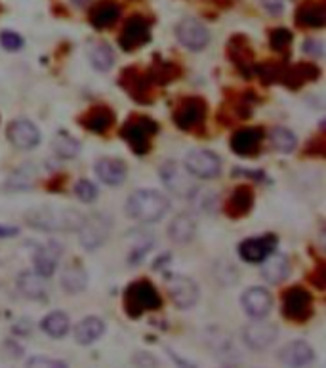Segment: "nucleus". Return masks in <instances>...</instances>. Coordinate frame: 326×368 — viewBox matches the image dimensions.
I'll return each instance as SVG.
<instances>
[{"label":"nucleus","mask_w":326,"mask_h":368,"mask_svg":"<svg viewBox=\"0 0 326 368\" xmlns=\"http://www.w3.org/2000/svg\"><path fill=\"white\" fill-rule=\"evenodd\" d=\"M262 264V277L271 284H279L288 279L290 262L284 254H271Z\"/></svg>","instance_id":"b1692460"},{"label":"nucleus","mask_w":326,"mask_h":368,"mask_svg":"<svg viewBox=\"0 0 326 368\" xmlns=\"http://www.w3.org/2000/svg\"><path fill=\"white\" fill-rule=\"evenodd\" d=\"M167 290L170 300L179 309H191L198 301L197 282L185 275H170L167 281Z\"/></svg>","instance_id":"1a4fd4ad"},{"label":"nucleus","mask_w":326,"mask_h":368,"mask_svg":"<svg viewBox=\"0 0 326 368\" xmlns=\"http://www.w3.org/2000/svg\"><path fill=\"white\" fill-rule=\"evenodd\" d=\"M162 306L159 290L149 281H135L124 292V311L132 319L142 317L147 311H157Z\"/></svg>","instance_id":"7ed1b4c3"},{"label":"nucleus","mask_w":326,"mask_h":368,"mask_svg":"<svg viewBox=\"0 0 326 368\" xmlns=\"http://www.w3.org/2000/svg\"><path fill=\"white\" fill-rule=\"evenodd\" d=\"M313 313V300L308 290L292 286L283 296V315L294 323H305Z\"/></svg>","instance_id":"0eeeda50"},{"label":"nucleus","mask_w":326,"mask_h":368,"mask_svg":"<svg viewBox=\"0 0 326 368\" xmlns=\"http://www.w3.org/2000/svg\"><path fill=\"white\" fill-rule=\"evenodd\" d=\"M242 309L248 317L252 319H265L269 315L271 307H273V298L264 286H252L248 289L242 298H240Z\"/></svg>","instance_id":"dca6fc26"},{"label":"nucleus","mask_w":326,"mask_h":368,"mask_svg":"<svg viewBox=\"0 0 326 368\" xmlns=\"http://www.w3.org/2000/svg\"><path fill=\"white\" fill-rule=\"evenodd\" d=\"M168 355H170V359H172V361L176 362V364H178L179 368H197V367H195V364H191V362L184 361V359H181V357L176 355V353H174V351L168 350Z\"/></svg>","instance_id":"c03bdc74"},{"label":"nucleus","mask_w":326,"mask_h":368,"mask_svg":"<svg viewBox=\"0 0 326 368\" xmlns=\"http://www.w3.org/2000/svg\"><path fill=\"white\" fill-rule=\"evenodd\" d=\"M71 2H73L74 6L82 8V6H86V4H88V2H90V0H71Z\"/></svg>","instance_id":"49530a36"},{"label":"nucleus","mask_w":326,"mask_h":368,"mask_svg":"<svg viewBox=\"0 0 326 368\" xmlns=\"http://www.w3.org/2000/svg\"><path fill=\"white\" fill-rule=\"evenodd\" d=\"M275 248H277V237L273 233H267L240 242L239 254L240 258L248 264H262L265 258H269L275 252Z\"/></svg>","instance_id":"4468645a"},{"label":"nucleus","mask_w":326,"mask_h":368,"mask_svg":"<svg viewBox=\"0 0 326 368\" xmlns=\"http://www.w3.org/2000/svg\"><path fill=\"white\" fill-rule=\"evenodd\" d=\"M265 8H269L273 13L283 12V4H281L279 0H265Z\"/></svg>","instance_id":"a18cd8bd"},{"label":"nucleus","mask_w":326,"mask_h":368,"mask_svg":"<svg viewBox=\"0 0 326 368\" xmlns=\"http://www.w3.org/2000/svg\"><path fill=\"white\" fill-rule=\"evenodd\" d=\"M271 143L281 153H292L296 149V143H298V138L288 128L277 126V128L271 130Z\"/></svg>","instance_id":"72a5a7b5"},{"label":"nucleus","mask_w":326,"mask_h":368,"mask_svg":"<svg viewBox=\"0 0 326 368\" xmlns=\"http://www.w3.org/2000/svg\"><path fill=\"white\" fill-rule=\"evenodd\" d=\"M176 37H178V40L184 44L185 48L193 50V52H201L210 43L208 29L198 19L193 18L179 21L178 27H176Z\"/></svg>","instance_id":"9d476101"},{"label":"nucleus","mask_w":326,"mask_h":368,"mask_svg":"<svg viewBox=\"0 0 326 368\" xmlns=\"http://www.w3.org/2000/svg\"><path fill=\"white\" fill-rule=\"evenodd\" d=\"M185 168L193 178L214 179L222 174V160L208 149H195L185 157Z\"/></svg>","instance_id":"39448f33"},{"label":"nucleus","mask_w":326,"mask_h":368,"mask_svg":"<svg viewBox=\"0 0 326 368\" xmlns=\"http://www.w3.org/2000/svg\"><path fill=\"white\" fill-rule=\"evenodd\" d=\"M18 289L29 300H44L46 298V279L37 275L35 271H23L18 275Z\"/></svg>","instance_id":"393cba45"},{"label":"nucleus","mask_w":326,"mask_h":368,"mask_svg":"<svg viewBox=\"0 0 326 368\" xmlns=\"http://www.w3.org/2000/svg\"><path fill=\"white\" fill-rule=\"evenodd\" d=\"M296 19L302 27H309V29H320L326 23V10L325 4L320 2H309L305 6H302L296 13Z\"/></svg>","instance_id":"c756f323"},{"label":"nucleus","mask_w":326,"mask_h":368,"mask_svg":"<svg viewBox=\"0 0 326 368\" xmlns=\"http://www.w3.org/2000/svg\"><path fill=\"white\" fill-rule=\"evenodd\" d=\"M269 44L271 48L277 50V52H283V50H286L292 44V33L288 31V29H273L269 35Z\"/></svg>","instance_id":"e433bc0d"},{"label":"nucleus","mask_w":326,"mask_h":368,"mask_svg":"<svg viewBox=\"0 0 326 368\" xmlns=\"http://www.w3.org/2000/svg\"><path fill=\"white\" fill-rule=\"evenodd\" d=\"M319 74L320 71L317 65H311V63H298V65L283 67L281 82L294 90V88L303 87L309 80H315Z\"/></svg>","instance_id":"412c9836"},{"label":"nucleus","mask_w":326,"mask_h":368,"mask_svg":"<svg viewBox=\"0 0 326 368\" xmlns=\"http://www.w3.org/2000/svg\"><path fill=\"white\" fill-rule=\"evenodd\" d=\"M279 336V328L273 323H265L262 319H256L242 330V340L250 350L262 351L265 347L275 344Z\"/></svg>","instance_id":"ddd939ff"},{"label":"nucleus","mask_w":326,"mask_h":368,"mask_svg":"<svg viewBox=\"0 0 326 368\" xmlns=\"http://www.w3.org/2000/svg\"><path fill=\"white\" fill-rule=\"evenodd\" d=\"M90 63H92V67L96 71H109L113 67V63H115V52L109 44L105 43H99V44H94L92 50H90Z\"/></svg>","instance_id":"473e14b6"},{"label":"nucleus","mask_w":326,"mask_h":368,"mask_svg":"<svg viewBox=\"0 0 326 368\" xmlns=\"http://www.w3.org/2000/svg\"><path fill=\"white\" fill-rule=\"evenodd\" d=\"M172 63H162V65H157V67L147 74L151 82H160V84H167L170 80H174L176 77V71H174Z\"/></svg>","instance_id":"4c0bfd02"},{"label":"nucleus","mask_w":326,"mask_h":368,"mask_svg":"<svg viewBox=\"0 0 326 368\" xmlns=\"http://www.w3.org/2000/svg\"><path fill=\"white\" fill-rule=\"evenodd\" d=\"M264 132L259 128H242L231 138V149L237 155H254L262 145Z\"/></svg>","instance_id":"5701e85b"},{"label":"nucleus","mask_w":326,"mask_h":368,"mask_svg":"<svg viewBox=\"0 0 326 368\" xmlns=\"http://www.w3.org/2000/svg\"><path fill=\"white\" fill-rule=\"evenodd\" d=\"M88 284V275L84 267L79 264H71L69 267H65L62 275V289L69 294H79L82 290L86 289Z\"/></svg>","instance_id":"7c9ffc66"},{"label":"nucleus","mask_w":326,"mask_h":368,"mask_svg":"<svg viewBox=\"0 0 326 368\" xmlns=\"http://www.w3.org/2000/svg\"><path fill=\"white\" fill-rule=\"evenodd\" d=\"M191 174L187 172V168L181 166L176 160H168L160 166V179L167 185L168 191H172L178 196H191L195 191V185L191 182Z\"/></svg>","instance_id":"6e6552de"},{"label":"nucleus","mask_w":326,"mask_h":368,"mask_svg":"<svg viewBox=\"0 0 326 368\" xmlns=\"http://www.w3.org/2000/svg\"><path fill=\"white\" fill-rule=\"evenodd\" d=\"M40 328H43L48 336L60 340V338L67 336L69 317L63 313V311H52V313H48L44 317L43 323H40Z\"/></svg>","instance_id":"2f4dec72"},{"label":"nucleus","mask_w":326,"mask_h":368,"mask_svg":"<svg viewBox=\"0 0 326 368\" xmlns=\"http://www.w3.org/2000/svg\"><path fill=\"white\" fill-rule=\"evenodd\" d=\"M168 208H170V203L167 196L154 189L134 191L126 201V212L130 218L143 221V223L159 221L167 214Z\"/></svg>","instance_id":"f03ea898"},{"label":"nucleus","mask_w":326,"mask_h":368,"mask_svg":"<svg viewBox=\"0 0 326 368\" xmlns=\"http://www.w3.org/2000/svg\"><path fill=\"white\" fill-rule=\"evenodd\" d=\"M279 361L288 368H303L315 361V350L303 340H294L281 350Z\"/></svg>","instance_id":"f3484780"},{"label":"nucleus","mask_w":326,"mask_h":368,"mask_svg":"<svg viewBox=\"0 0 326 368\" xmlns=\"http://www.w3.org/2000/svg\"><path fill=\"white\" fill-rule=\"evenodd\" d=\"M111 225V220L105 214H92L84 218L79 228L80 245L84 246L88 252L99 248L109 237Z\"/></svg>","instance_id":"423d86ee"},{"label":"nucleus","mask_w":326,"mask_h":368,"mask_svg":"<svg viewBox=\"0 0 326 368\" xmlns=\"http://www.w3.org/2000/svg\"><path fill=\"white\" fill-rule=\"evenodd\" d=\"M74 195L79 196L82 203H94L98 199L99 191L90 179H79L74 185Z\"/></svg>","instance_id":"c9c22d12"},{"label":"nucleus","mask_w":326,"mask_h":368,"mask_svg":"<svg viewBox=\"0 0 326 368\" xmlns=\"http://www.w3.org/2000/svg\"><path fill=\"white\" fill-rule=\"evenodd\" d=\"M151 38V25L143 16H132V18L124 23L123 33L118 43L126 52H134L135 48H140L143 44L149 43Z\"/></svg>","instance_id":"9b49d317"},{"label":"nucleus","mask_w":326,"mask_h":368,"mask_svg":"<svg viewBox=\"0 0 326 368\" xmlns=\"http://www.w3.org/2000/svg\"><path fill=\"white\" fill-rule=\"evenodd\" d=\"M60 256H62V246L57 245V242H48L46 246H40L35 252V258H33L35 273L43 277V279H48V277L54 275Z\"/></svg>","instance_id":"a211bd4d"},{"label":"nucleus","mask_w":326,"mask_h":368,"mask_svg":"<svg viewBox=\"0 0 326 368\" xmlns=\"http://www.w3.org/2000/svg\"><path fill=\"white\" fill-rule=\"evenodd\" d=\"M120 16V8H118L117 2L113 0H103V2H98L96 6L90 10V23L96 27V29H107L111 27L115 21Z\"/></svg>","instance_id":"bb28decb"},{"label":"nucleus","mask_w":326,"mask_h":368,"mask_svg":"<svg viewBox=\"0 0 326 368\" xmlns=\"http://www.w3.org/2000/svg\"><path fill=\"white\" fill-rule=\"evenodd\" d=\"M54 151L62 159H74L80 151V143L74 140L73 135L60 134L54 141Z\"/></svg>","instance_id":"f704fd0d"},{"label":"nucleus","mask_w":326,"mask_h":368,"mask_svg":"<svg viewBox=\"0 0 326 368\" xmlns=\"http://www.w3.org/2000/svg\"><path fill=\"white\" fill-rule=\"evenodd\" d=\"M96 174L98 178L107 185H120L126 179L128 168L120 159L103 157L96 162Z\"/></svg>","instance_id":"aec40b11"},{"label":"nucleus","mask_w":326,"mask_h":368,"mask_svg":"<svg viewBox=\"0 0 326 368\" xmlns=\"http://www.w3.org/2000/svg\"><path fill=\"white\" fill-rule=\"evenodd\" d=\"M6 135L13 147L18 149H35L40 143V132L29 118H18L10 123Z\"/></svg>","instance_id":"2eb2a0df"},{"label":"nucleus","mask_w":326,"mask_h":368,"mask_svg":"<svg viewBox=\"0 0 326 368\" xmlns=\"http://www.w3.org/2000/svg\"><path fill=\"white\" fill-rule=\"evenodd\" d=\"M113 121H115V115L107 107H94L80 118L82 126L94 134H105L113 126Z\"/></svg>","instance_id":"c85d7f7f"},{"label":"nucleus","mask_w":326,"mask_h":368,"mask_svg":"<svg viewBox=\"0 0 326 368\" xmlns=\"http://www.w3.org/2000/svg\"><path fill=\"white\" fill-rule=\"evenodd\" d=\"M157 132H159V124L154 121L149 117H135L124 124L120 135L135 155H145L151 147V138Z\"/></svg>","instance_id":"20e7f679"},{"label":"nucleus","mask_w":326,"mask_h":368,"mask_svg":"<svg viewBox=\"0 0 326 368\" xmlns=\"http://www.w3.org/2000/svg\"><path fill=\"white\" fill-rule=\"evenodd\" d=\"M206 117V104L201 98H185L174 111V123L181 130H193L201 126Z\"/></svg>","instance_id":"f8f14e48"},{"label":"nucleus","mask_w":326,"mask_h":368,"mask_svg":"<svg viewBox=\"0 0 326 368\" xmlns=\"http://www.w3.org/2000/svg\"><path fill=\"white\" fill-rule=\"evenodd\" d=\"M322 43L317 40V38H308L305 43H303V52L308 55H313V57H320L322 55Z\"/></svg>","instance_id":"79ce46f5"},{"label":"nucleus","mask_w":326,"mask_h":368,"mask_svg":"<svg viewBox=\"0 0 326 368\" xmlns=\"http://www.w3.org/2000/svg\"><path fill=\"white\" fill-rule=\"evenodd\" d=\"M105 323L99 317H86L74 328V340L80 345H90L103 336Z\"/></svg>","instance_id":"cd10ccee"},{"label":"nucleus","mask_w":326,"mask_h":368,"mask_svg":"<svg viewBox=\"0 0 326 368\" xmlns=\"http://www.w3.org/2000/svg\"><path fill=\"white\" fill-rule=\"evenodd\" d=\"M120 82L135 101H147L149 88H151V80L147 74L140 73L137 69H126L120 77Z\"/></svg>","instance_id":"4be33fe9"},{"label":"nucleus","mask_w":326,"mask_h":368,"mask_svg":"<svg viewBox=\"0 0 326 368\" xmlns=\"http://www.w3.org/2000/svg\"><path fill=\"white\" fill-rule=\"evenodd\" d=\"M0 44L8 52H18V50L23 48V38L19 37L18 33L2 31L0 33Z\"/></svg>","instance_id":"ea45409f"},{"label":"nucleus","mask_w":326,"mask_h":368,"mask_svg":"<svg viewBox=\"0 0 326 368\" xmlns=\"http://www.w3.org/2000/svg\"><path fill=\"white\" fill-rule=\"evenodd\" d=\"M254 206V191L247 185H240L229 195L225 203V214L233 220H239L242 216H247Z\"/></svg>","instance_id":"6ab92c4d"},{"label":"nucleus","mask_w":326,"mask_h":368,"mask_svg":"<svg viewBox=\"0 0 326 368\" xmlns=\"http://www.w3.org/2000/svg\"><path fill=\"white\" fill-rule=\"evenodd\" d=\"M195 235H197V221L193 220V216L189 214L176 216L168 225V237L179 242V245L193 240Z\"/></svg>","instance_id":"a878e982"},{"label":"nucleus","mask_w":326,"mask_h":368,"mask_svg":"<svg viewBox=\"0 0 326 368\" xmlns=\"http://www.w3.org/2000/svg\"><path fill=\"white\" fill-rule=\"evenodd\" d=\"M19 229L16 225H0V239H12L18 237Z\"/></svg>","instance_id":"37998d69"},{"label":"nucleus","mask_w":326,"mask_h":368,"mask_svg":"<svg viewBox=\"0 0 326 368\" xmlns=\"http://www.w3.org/2000/svg\"><path fill=\"white\" fill-rule=\"evenodd\" d=\"M25 368H69L63 361H57V359H48V357H33L27 362Z\"/></svg>","instance_id":"a19ab883"},{"label":"nucleus","mask_w":326,"mask_h":368,"mask_svg":"<svg viewBox=\"0 0 326 368\" xmlns=\"http://www.w3.org/2000/svg\"><path fill=\"white\" fill-rule=\"evenodd\" d=\"M258 74L264 82H281V74H283V65H275V63H262L258 65Z\"/></svg>","instance_id":"58836bf2"},{"label":"nucleus","mask_w":326,"mask_h":368,"mask_svg":"<svg viewBox=\"0 0 326 368\" xmlns=\"http://www.w3.org/2000/svg\"><path fill=\"white\" fill-rule=\"evenodd\" d=\"M84 216L73 208H35L25 214V221L43 231H79Z\"/></svg>","instance_id":"f257e3e1"}]
</instances>
